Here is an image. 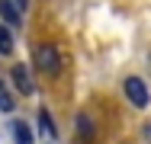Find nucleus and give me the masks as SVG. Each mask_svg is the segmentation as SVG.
Wrapping results in <instances>:
<instances>
[{"label": "nucleus", "instance_id": "nucleus-1", "mask_svg": "<svg viewBox=\"0 0 151 144\" xmlns=\"http://www.w3.org/2000/svg\"><path fill=\"white\" fill-rule=\"evenodd\" d=\"M35 67H39L42 74H48V77H58V74H61L58 48H55V45H48V42L35 45Z\"/></svg>", "mask_w": 151, "mask_h": 144}, {"label": "nucleus", "instance_id": "nucleus-2", "mask_svg": "<svg viewBox=\"0 0 151 144\" xmlns=\"http://www.w3.org/2000/svg\"><path fill=\"white\" fill-rule=\"evenodd\" d=\"M122 93H125V99H129L135 109H145V106L151 103L148 86H145V80H142V77H125V83H122Z\"/></svg>", "mask_w": 151, "mask_h": 144}, {"label": "nucleus", "instance_id": "nucleus-3", "mask_svg": "<svg viewBox=\"0 0 151 144\" xmlns=\"http://www.w3.org/2000/svg\"><path fill=\"white\" fill-rule=\"evenodd\" d=\"M10 77H13V86H16L23 96H32V93H35V83H32V74H29L26 64H13V67H10Z\"/></svg>", "mask_w": 151, "mask_h": 144}, {"label": "nucleus", "instance_id": "nucleus-4", "mask_svg": "<svg viewBox=\"0 0 151 144\" xmlns=\"http://www.w3.org/2000/svg\"><path fill=\"white\" fill-rule=\"evenodd\" d=\"M10 131H13V144H32V131H29V125L23 118L10 122Z\"/></svg>", "mask_w": 151, "mask_h": 144}, {"label": "nucleus", "instance_id": "nucleus-5", "mask_svg": "<svg viewBox=\"0 0 151 144\" xmlns=\"http://www.w3.org/2000/svg\"><path fill=\"white\" fill-rule=\"evenodd\" d=\"M19 13H23V10H16L13 0H0V19H3L6 26H19V23H23Z\"/></svg>", "mask_w": 151, "mask_h": 144}, {"label": "nucleus", "instance_id": "nucleus-6", "mask_svg": "<svg viewBox=\"0 0 151 144\" xmlns=\"http://www.w3.org/2000/svg\"><path fill=\"white\" fill-rule=\"evenodd\" d=\"M77 138H81L84 144H90L93 138H96V128H93L90 115H77Z\"/></svg>", "mask_w": 151, "mask_h": 144}, {"label": "nucleus", "instance_id": "nucleus-7", "mask_svg": "<svg viewBox=\"0 0 151 144\" xmlns=\"http://www.w3.org/2000/svg\"><path fill=\"white\" fill-rule=\"evenodd\" d=\"M13 48H16V42L10 35V26L0 23V55H13Z\"/></svg>", "mask_w": 151, "mask_h": 144}, {"label": "nucleus", "instance_id": "nucleus-8", "mask_svg": "<svg viewBox=\"0 0 151 144\" xmlns=\"http://www.w3.org/2000/svg\"><path fill=\"white\" fill-rule=\"evenodd\" d=\"M39 128H42L48 138H55V135H58V128H55V122H52V112H48L45 106L39 109Z\"/></svg>", "mask_w": 151, "mask_h": 144}, {"label": "nucleus", "instance_id": "nucleus-9", "mask_svg": "<svg viewBox=\"0 0 151 144\" xmlns=\"http://www.w3.org/2000/svg\"><path fill=\"white\" fill-rule=\"evenodd\" d=\"M13 106H16L13 96H10V93L3 90V83H0V112H13Z\"/></svg>", "mask_w": 151, "mask_h": 144}, {"label": "nucleus", "instance_id": "nucleus-10", "mask_svg": "<svg viewBox=\"0 0 151 144\" xmlns=\"http://www.w3.org/2000/svg\"><path fill=\"white\" fill-rule=\"evenodd\" d=\"M26 3H29V0H19V10H26Z\"/></svg>", "mask_w": 151, "mask_h": 144}]
</instances>
